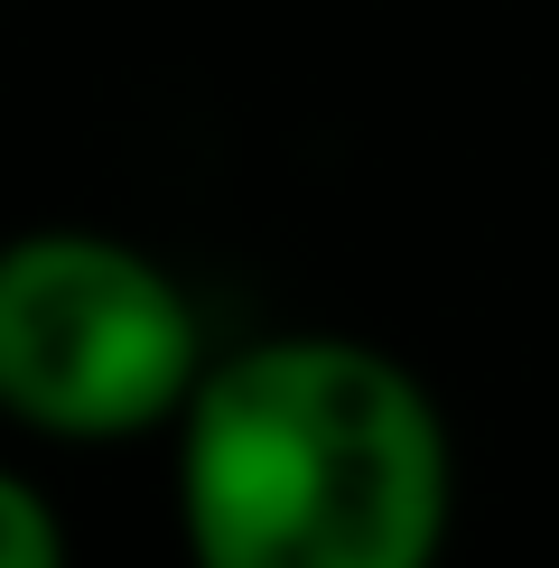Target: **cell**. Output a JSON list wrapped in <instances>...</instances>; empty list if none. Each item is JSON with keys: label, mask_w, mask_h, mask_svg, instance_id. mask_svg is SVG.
Listing matches in <instances>:
<instances>
[{"label": "cell", "mask_w": 559, "mask_h": 568, "mask_svg": "<svg viewBox=\"0 0 559 568\" xmlns=\"http://www.w3.org/2000/svg\"><path fill=\"white\" fill-rule=\"evenodd\" d=\"M186 568H438L457 540V429L392 345L271 326L215 345L169 429Z\"/></svg>", "instance_id": "1"}, {"label": "cell", "mask_w": 559, "mask_h": 568, "mask_svg": "<svg viewBox=\"0 0 559 568\" xmlns=\"http://www.w3.org/2000/svg\"><path fill=\"white\" fill-rule=\"evenodd\" d=\"M215 364L196 290L103 224L0 233V419L38 447L169 438Z\"/></svg>", "instance_id": "2"}, {"label": "cell", "mask_w": 559, "mask_h": 568, "mask_svg": "<svg viewBox=\"0 0 559 568\" xmlns=\"http://www.w3.org/2000/svg\"><path fill=\"white\" fill-rule=\"evenodd\" d=\"M0 568H75V531H65L57 494L10 457H0Z\"/></svg>", "instance_id": "3"}]
</instances>
